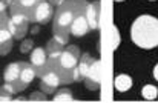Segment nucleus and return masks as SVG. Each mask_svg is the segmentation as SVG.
Returning <instances> with one entry per match:
<instances>
[{"mask_svg":"<svg viewBox=\"0 0 158 103\" xmlns=\"http://www.w3.org/2000/svg\"><path fill=\"white\" fill-rule=\"evenodd\" d=\"M112 32H114V45H112V48L117 49L118 45H120V32H118L117 26H112Z\"/></svg>","mask_w":158,"mask_h":103,"instance_id":"21","label":"nucleus"},{"mask_svg":"<svg viewBox=\"0 0 158 103\" xmlns=\"http://www.w3.org/2000/svg\"><path fill=\"white\" fill-rule=\"evenodd\" d=\"M35 77H37V72H35V69L32 68V65L23 62V63H22V68H20V72H19V77H17L15 83L12 85V88H14L17 92H22V91H25V89L34 82Z\"/></svg>","mask_w":158,"mask_h":103,"instance_id":"4","label":"nucleus"},{"mask_svg":"<svg viewBox=\"0 0 158 103\" xmlns=\"http://www.w3.org/2000/svg\"><path fill=\"white\" fill-rule=\"evenodd\" d=\"M28 99L26 97H17V99H14V102H26Z\"/></svg>","mask_w":158,"mask_h":103,"instance_id":"27","label":"nucleus"},{"mask_svg":"<svg viewBox=\"0 0 158 103\" xmlns=\"http://www.w3.org/2000/svg\"><path fill=\"white\" fill-rule=\"evenodd\" d=\"M39 31H40V26H39V25H35V26L31 29V32H32V34H37Z\"/></svg>","mask_w":158,"mask_h":103,"instance_id":"26","label":"nucleus"},{"mask_svg":"<svg viewBox=\"0 0 158 103\" xmlns=\"http://www.w3.org/2000/svg\"><path fill=\"white\" fill-rule=\"evenodd\" d=\"M131 39L141 49H154L158 46V19L154 15H140L131 26Z\"/></svg>","mask_w":158,"mask_h":103,"instance_id":"1","label":"nucleus"},{"mask_svg":"<svg viewBox=\"0 0 158 103\" xmlns=\"http://www.w3.org/2000/svg\"><path fill=\"white\" fill-rule=\"evenodd\" d=\"M88 2L86 0H64L54 11V36L69 37V28L75 17L86 12Z\"/></svg>","mask_w":158,"mask_h":103,"instance_id":"2","label":"nucleus"},{"mask_svg":"<svg viewBox=\"0 0 158 103\" xmlns=\"http://www.w3.org/2000/svg\"><path fill=\"white\" fill-rule=\"evenodd\" d=\"M52 17H54V6L48 0H42L37 5V8H35V11L32 14L31 23L46 25V23H49V20H52Z\"/></svg>","mask_w":158,"mask_h":103,"instance_id":"8","label":"nucleus"},{"mask_svg":"<svg viewBox=\"0 0 158 103\" xmlns=\"http://www.w3.org/2000/svg\"><path fill=\"white\" fill-rule=\"evenodd\" d=\"M40 77V89L42 92H45L46 96L49 94H54L58 86L61 85V80H60V75L54 71V69H49V68H45V71L42 72Z\"/></svg>","mask_w":158,"mask_h":103,"instance_id":"5","label":"nucleus"},{"mask_svg":"<svg viewBox=\"0 0 158 103\" xmlns=\"http://www.w3.org/2000/svg\"><path fill=\"white\" fill-rule=\"evenodd\" d=\"M12 36H11V32L6 29V28H3V29H0V55H8L11 49H12Z\"/></svg>","mask_w":158,"mask_h":103,"instance_id":"14","label":"nucleus"},{"mask_svg":"<svg viewBox=\"0 0 158 103\" xmlns=\"http://www.w3.org/2000/svg\"><path fill=\"white\" fill-rule=\"evenodd\" d=\"M154 79L158 82V63L155 65V68H154Z\"/></svg>","mask_w":158,"mask_h":103,"instance_id":"25","label":"nucleus"},{"mask_svg":"<svg viewBox=\"0 0 158 103\" xmlns=\"http://www.w3.org/2000/svg\"><path fill=\"white\" fill-rule=\"evenodd\" d=\"M114 86H115L117 91H120V92H126V91H129V89L132 88V79H131L127 74H120V75L115 77V80H114Z\"/></svg>","mask_w":158,"mask_h":103,"instance_id":"15","label":"nucleus"},{"mask_svg":"<svg viewBox=\"0 0 158 103\" xmlns=\"http://www.w3.org/2000/svg\"><path fill=\"white\" fill-rule=\"evenodd\" d=\"M89 31H91V28L88 25V20H86V15L85 14L75 17L74 22H72V25H71V28H69V34L74 36V37H83Z\"/></svg>","mask_w":158,"mask_h":103,"instance_id":"11","label":"nucleus"},{"mask_svg":"<svg viewBox=\"0 0 158 103\" xmlns=\"http://www.w3.org/2000/svg\"><path fill=\"white\" fill-rule=\"evenodd\" d=\"M34 48L35 46H34V40L32 39H23L22 43H20V52L22 54H28V52L32 51Z\"/></svg>","mask_w":158,"mask_h":103,"instance_id":"19","label":"nucleus"},{"mask_svg":"<svg viewBox=\"0 0 158 103\" xmlns=\"http://www.w3.org/2000/svg\"><path fill=\"white\" fill-rule=\"evenodd\" d=\"M40 2L42 0H12L9 11H11V14H20V15H25L29 20H32V14Z\"/></svg>","mask_w":158,"mask_h":103,"instance_id":"7","label":"nucleus"},{"mask_svg":"<svg viewBox=\"0 0 158 103\" xmlns=\"http://www.w3.org/2000/svg\"><path fill=\"white\" fill-rule=\"evenodd\" d=\"M15 94H17V91L12 88V85L5 82V85L0 86V102H12L14 100L12 97Z\"/></svg>","mask_w":158,"mask_h":103,"instance_id":"16","label":"nucleus"},{"mask_svg":"<svg viewBox=\"0 0 158 103\" xmlns=\"http://www.w3.org/2000/svg\"><path fill=\"white\" fill-rule=\"evenodd\" d=\"M11 2L12 0H0V12H6L11 6Z\"/></svg>","mask_w":158,"mask_h":103,"instance_id":"23","label":"nucleus"},{"mask_svg":"<svg viewBox=\"0 0 158 103\" xmlns=\"http://www.w3.org/2000/svg\"><path fill=\"white\" fill-rule=\"evenodd\" d=\"M48 2H49L52 6H60V5H61L64 0H48Z\"/></svg>","mask_w":158,"mask_h":103,"instance_id":"24","label":"nucleus"},{"mask_svg":"<svg viewBox=\"0 0 158 103\" xmlns=\"http://www.w3.org/2000/svg\"><path fill=\"white\" fill-rule=\"evenodd\" d=\"M29 63L32 65V68L35 69L37 75H40L45 68H46V63H48V52L45 48L42 46H37L31 51V57H29Z\"/></svg>","mask_w":158,"mask_h":103,"instance_id":"9","label":"nucleus"},{"mask_svg":"<svg viewBox=\"0 0 158 103\" xmlns=\"http://www.w3.org/2000/svg\"><path fill=\"white\" fill-rule=\"evenodd\" d=\"M8 19H9V15H8L6 12H0V29L6 28V25H8Z\"/></svg>","mask_w":158,"mask_h":103,"instance_id":"22","label":"nucleus"},{"mask_svg":"<svg viewBox=\"0 0 158 103\" xmlns=\"http://www.w3.org/2000/svg\"><path fill=\"white\" fill-rule=\"evenodd\" d=\"M29 102H48V96L45 92H32L29 97H28Z\"/></svg>","mask_w":158,"mask_h":103,"instance_id":"20","label":"nucleus"},{"mask_svg":"<svg viewBox=\"0 0 158 103\" xmlns=\"http://www.w3.org/2000/svg\"><path fill=\"white\" fill-rule=\"evenodd\" d=\"M102 72H103V63L100 58H95L92 66L89 68V72L88 75L85 77V83H86V88L91 89V91H97L102 85Z\"/></svg>","mask_w":158,"mask_h":103,"instance_id":"6","label":"nucleus"},{"mask_svg":"<svg viewBox=\"0 0 158 103\" xmlns=\"http://www.w3.org/2000/svg\"><path fill=\"white\" fill-rule=\"evenodd\" d=\"M68 40L69 37H63V36H54L52 39L46 43V52L48 54H54V52H60L63 51L66 46H68Z\"/></svg>","mask_w":158,"mask_h":103,"instance_id":"12","label":"nucleus"},{"mask_svg":"<svg viewBox=\"0 0 158 103\" xmlns=\"http://www.w3.org/2000/svg\"><path fill=\"white\" fill-rule=\"evenodd\" d=\"M94 60H95V58H94L91 54H81V55H80L78 63H77V71H78V74H80L81 80H85V77L88 75L89 68L92 66Z\"/></svg>","mask_w":158,"mask_h":103,"instance_id":"13","label":"nucleus"},{"mask_svg":"<svg viewBox=\"0 0 158 103\" xmlns=\"http://www.w3.org/2000/svg\"><path fill=\"white\" fill-rule=\"evenodd\" d=\"M115 2H124V0H115Z\"/></svg>","mask_w":158,"mask_h":103,"instance_id":"28","label":"nucleus"},{"mask_svg":"<svg viewBox=\"0 0 158 103\" xmlns=\"http://www.w3.org/2000/svg\"><path fill=\"white\" fill-rule=\"evenodd\" d=\"M54 102L60 103V102H74V96L72 92L68 89V88H61L60 91H55L54 92Z\"/></svg>","mask_w":158,"mask_h":103,"instance_id":"17","label":"nucleus"},{"mask_svg":"<svg viewBox=\"0 0 158 103\" xmlns=\"http://www.w3.org/2000/svg\"><path fill=\"white\" fill-rule=\"evenodd\" d=\"M29 25H31V20L28 17L20 15V14H11L9 19H8L6 29L11 32L12 39L23 40L29 32Z\"/></svg>","mask_w":158,"mask_h":103,"instance_id":"3","label":"nucleus"},{"mask_svg":"<svg viewBox=\"0 0 158 103\" xmlns=\"http://www.w3.org/2000/svg\"><path fill=\"white\" fill-rule=\"evenodd\" d=\"M157 96H158L157 86H154V85H146V86H143V89H141V97H143L144 100L152 102V100L157 99Z\"/></svg>","mask_w":158,"mask_h":103,"instance_id":"18","label":"nucleus"},{"mask_svg":"<svg viewBox=\"0 0 158 103\" xmlns=\"http://www.w3.org/2000/svg\"><path fill=\"white\" fill-rule=\"evenodd\" d=\"M100 11H102V5L100 2H92V3H88V8H86V20H88V25L92 29H98L100 28Z\"/></svg>","mask_w":158,"mask_h":103,"instance_id":"10","label":"nucleus"}]
</instances>
